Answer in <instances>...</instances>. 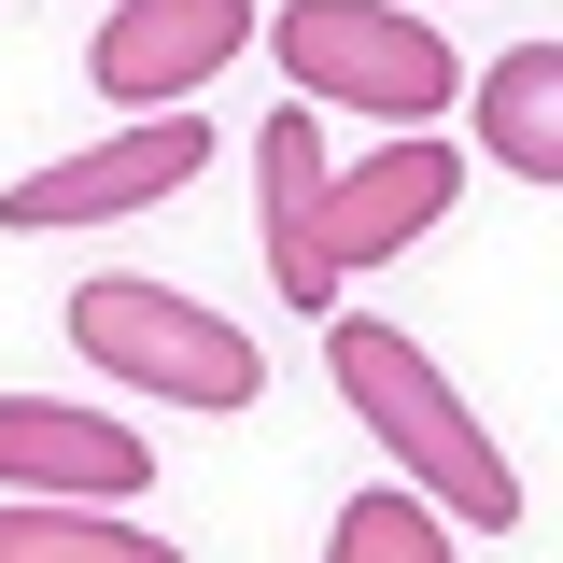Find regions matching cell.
<instances>
[{"mask_svg": "<svg viewBox=\"0 0 563 563\" xmlns=\"http://www.w3.org/2000/svg\"><path fill=\"white\" fill-rule=\"evenodd\" d=\"M324 366H339V395H352V422L409 465V493H437L451 521H479V536H507L521 521V465L493 451V422L451 395V366L422 339H395V324H339L324 339Z\"/></svg>", "mask_w": 563, "mask_h": 563, "instance_id": "1", "label": "cell"}, {"mask_svg": "<svg viewBox=\"0 0 563 563\" xmlns=\"http://www.w3.org/2000/svg\"><path fill=\"white\" fill-rule=\"evenodd\" d=\"M70 352L113 366V380H141V395H169V409H254L268 395V352L240 339L225 310L169 296V282H128V268L70 296Z\"/></svg>", "mask_w": 563, "mask_h": 563, "instance_id": "2", "label": "cell"}, {"mask_svg": "<svg viewBox=\"0 0 563 563\" xmlns=\"http://www.w3.org/2000/svg\"><path fill=\"white\" fill-rule=\"evenodd\" d=\"M282 85L380 113V128H437L451 113V43L395 0H282Z\"/></svg>", "mask_w": 563, "mask_h": 563, "instance_id": "3", "label": "cell"}, {"mask_svg": "<svg viewBox=\"0 0 563 563\" xmlns=\"http://www.w3.org/2000/svg\"><path fill=\"white\" fill-rule=\"evenodd\" d=\"M211 169V128L198 113H141V128L85 141V155H57V169H29L14 198H0V225H29V240H57V225H128V211L184 198Z\"/></svg>", "mask_w": 563, "mask_h": 563, "instance_id": "4", "label": "cell"}, {"mask_svg": "<svg viewBox=\"0 0 563 563\" xmlns=\"http://www.w3.org/2000/svg\"><path fill=\"white\" fill-rule=\"evenodd\" d=\"M240 43H254V0H113L85 70H99V99H128V113H184Z\"/></svg>", "mask_w": 563, "mask_h": 563, "instance_id": "5", "label": "cell"}, {"mask_svg": "<svg viewBox=\"0 0 563 563\" xmlns=\"http://www.w3.org/2000/svg\"><path fill=\"white\" fill-rule=\"evenodd\" d=\"M451 184H465V155L451 141H395V155H366V169H324V198H310V254H324V282L366 268V254H409L422 225L451 211Z\"/></svg>", "mask_w": 563, "mask_h": 563, "instance_id": "6", "label": "cell"}, {"mask_svg": "<svg viewBox=\"0 0 563 563\" xmlns=\"http://www.w3.org/2000/svg\"><path fill=\"white\" fill-rule=\"evenodd\" d=\"M141 479H155V451L128 422L57 409V395H0V493H29V507H128Z\"/></svg>", "mask_w": 563, "mask_h": 563, "instance_id": "7", "label": "cell"}, {"mask_svg": "<svg viewBox=\"0 0 563 563\" xmlns=\"http://www.w3.org/2000/svg\"><path fill=\"white\" fill-rule=\"evenodd\" d=\"M310 198H324V128H310V113H268V128H254V211H268V268H282L296 310L339 296L324 254H310Z\"/></svg>", "mask_w": 563, "mask_h": 563, "instance_id": "8", "label": "cell"}, {"mask_svg": "<svg viewBox=\"0 0 563 563\" xmlns=\"http://www.w3.org/2000/svg\"><path fill=\"white\" fill-rule=\"evenodd\" d=\"M479 155L521 184H563V43H507L479 70Z\"/></svg>", "mask_w": 563, "mask_h": 563, "instance_id": "9", "label": "cell"}, {"mask_svg": "<svg viewBox=\"0 0 563 563\" xmlns=\"http://www.w3.org/2000/svg\"><path fill=\"white\" fill-rule=\"evenodd\" d=\"M0 563H184V550L113 521V507H29V493H0Z\"/></svg>", "mask_w": 563, "mask_h": 563, "instance_id": "10", "label": "cell"}, {"mask_svg": "<svg viewBox=\"0 0 563 563\" xmlns=\"http://www.w3.org/2000/svg\"><path fill=\"white\" fill-rule=\"evenodd\" d=\"M324 563H451V536H437V507H409V493H352L339 521H324Z\"/></svg>", "mask_w": 563, "mask_h": 563, "instance_id": "11", "label": "cell"}]
</instances>
